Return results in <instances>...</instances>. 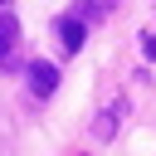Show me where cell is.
Wrapping results in <instances>:
<instances>
[{"label": "cell", "instance_id": "8992f818", "mask_svg": "<svg viewBox=\"0 0 156 156\" xmlns=\"http://www.w3.org/2000/svg\"><path fill=\"white\" fill-rule=\"evenodd\" d=\"M0 5H5V0H0Z\"/></svg>", "mask_w": 156, "mask_h": 156}, {"label": "cell", "instance_id": "5b68a950", "mask_svg": "<svg viewBox=\"0 0 156 156\" xmlns=\"http://www.w3.org/2000/svg\"><path fill=\"white\" fill-rule=\"evenodd\" d=\"M112 10H117V0H78V15H83L88 24H93V20H107Z\"/></svg>", "mask_w": 156, "mask_h": 156}, {"label": "cell", "instance_id": "7a4b0ae2", "mask_svg": "<svg viewBox=\"0 0 156 156\" xmlns=\"http://www.w3.org/2000/svg\"><path fill=\"white\" fill-rule=\"evenodd\" d=\"M58 88V68L54 63H29V93L34 98H49Z\"/></svg>", "mask_w": 156, "mask_h": 156}, {"label": "cell", "instance_id": "277c9868", "mask_svg": "<svg viewBox=\"0 0 156 156\" xmlns=\"http://www.w3.org/2000/svg\"><path fill=\"white\" fill-rule=\"evenodd\" d=\"M15 44H20V20L10 10H0V63L15 58Z\"/></svg>", "mask_w": 156, "mask_h": 156}, {"label": "cell", "instance_id": "3957f363", "mask_svg": "<svg viewBox=\"0 0 156 156\" xmlns=\"http://www.w3.org/2000/svg\"><path fill=\"white\" fill-rule=\"evenodd\" d=\"M122 112H127V98L107 102V107H102V117L93 122V136H98V141H107V136H112V127H122Z\"/></svg>", "mask_w": 156, "mask_h": 156}, {"label": "cell", "instance_id": "6da1fadb", "mask_svg": "<svg viewBox=\"0 0 156 156\" xmlns=\"http://www.w3.org/2000/svg\"><path fill=\"white\" fill-rule=\"evenodd\" d=\"M58 39H63L68 54H78V49L88 44V20H83V15H63V20H58Z\"/></svg>", "mask_w": 156, "mask_h": 156}]
</instances>
